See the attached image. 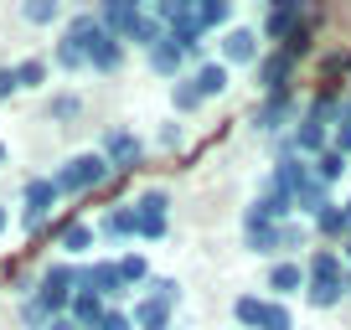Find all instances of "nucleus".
Instances as JSON below:
<instances>
[{
    "mask_svg": "<svg viewBox=\"0 0 351 330\" xmlns=\"http://www.w3.org/2000/svg\"><path fill=\"white\" fill-rule=\"evenodd\" d=\"M104 176H109V160H104V155H73V160H67L52 181H57V191H62V196H73V191L99 186Z\"/></svg>",
    "mask_w": 351,
    "mask_h": 330,
    "instance_id": "obj_1",
    "label": "nucleus"
},
{
    "mask_svg": "<svg viewBox=\"0 0 351 330\" xmlns=\"http://www.w3.org/2000/svg\"><path fill=\"white\" fill-rule=\"evenodd\" d=\"M57 196H62V191H57V181H52V176L26 181V191H21V222H26V227H36V222H42L47 212L57 207Z\"/></svg>",
    "mask_w": 351,
    "mask_h": 330,
    "instance_id": "obj_2",
    "label": "nucleus"
},
{
    "mask_svg": "<svg viewBox=\"0 0 351 330\" xmlns=\"http://www.w3.org/2000/svg\"><path fill=\"white\" fill-rule=\"evenodd\" d=\"M83 289H93L104 305L130 294V284H124V274H119V264H114V258H104V264H88V268H83Z\"/></svg>",
    "mask_w": 351,
    "mask_h": 330,
    "instance_id": "obj_3",
    "label": "nucleus"
},
{
    "mask_svg": "<svg viewBox=\"0 0 351 330\" xmlns=\"http://www.w3.org/2000/svg\"><path fill=\"white\" fill-rule=\"evenodd\" d=\"M295 114H300V103H295V93L285 88V93H269V99L258 103V114H253V124H258L263 134H279V129H285L289 119H295Z\"/></svg>",
    "mask_w": 351,
    "mask_h": 330,
    "instance_id": "obj_4",
    "label": "nucleus"
},
{
    "mask_svg": "<svg viewBox=\"0 0 351 330\" xmlns=\"http://www.w3.org/2000/svg\"><path fill=\"white\" fill-rule=\"evenodd\" d=\"M289 73H295V57L279 47V52H269V57H258V88H263V99L269 93H285L289 88Z\"/></svg>",
    "mask_w": 351,
    "mask_h": 330,
    "instance_id": "obj_5",
    "label": "nucleus"
},
{
    "mask_svg": "<svg viewBox=\"0 0 351 330\" xmlns=\"http://www.w3.org/2000/svg\"><path fill=\"white\" fill-rule=\"evenodd\" d=\"M140 155H145L140 134H130V129H109V140H104V160H109V170H130Z\"/></svg>",
    "mask_w": 351,
    "mask_h": 330,
    "instance_id": "obj_6",
    "label": "nucleus"
},
{
    "mask_svg": "<svg viewBox=\"0 0 351 330\" xmlns=\"http://www.w3.org/2000/svg\"><path fill=\"white\" fill-rule=\"evenodd\" d=\"M305 279L310 284H346V264H341L336 248H315L305 258Z\"/></svg>",
    "mask_w": 351,
    "mask_h": 330,
    "instance_id": "obj_7",
    "label": "nucleus"
},
{
    "mask_svg": "<svg viewBox=\"0 0 351 330\" xmlns=\"http://www.w3.org/2000/svg\"><path fill=\"white\" fill-rule=\"evenodd\" d=\"M119 62H124V36L99 31L88 42V67H93V73H119Z\"/></svg>",
    "mask_w": 351,
    "mask_h": 330,
    "instance_id": "obj_8",
    "label": "nucleus"
},
{
    "mask_svg": "<svg viewBox=\"0 0 351 330\" xmlns=\"http://www.w3.org/2000/svg\"><path fill=\"white\" fill-rule=\"evenodd\" d=\"M109 315V305H104L93 289H77L73 294V305H67V320H73L77 330H99V320Z\"/></svg>",
    "mask_w": 351,
    "mask_h": 330,
    "instance_id": "obj_9",
    "label": "nucleus"
},
{
    "mask_svg": "<svg viewBox=\"0 0 351 330\" xmlns=\"http://www.w3.org/2000/svg\"><path fill=\"white\" fill-rule=\"evenodd\" d=\"M295 31H300V0H279L269 11V21H263V36L269 42H289Z\"/></svg>",
    "mask_w": 351,
    "mask_h": 330,
    "instance_id": "obj_10",
    "label": "nucleus"
},
{
    "mask_svg": "<svg viewBox=\"0 0 351 330\" xmlns=\"http://www.w3.org/2000/svg\"><path fill=\"white\" fill-rule=\"evenodd\" d=\"M222 62H258V31H248V26H232L228 36H222Z\"/></svg>",
    "mask_w": 351,
    "mask_h": 330,
    "instance_id": "obj_11",
    "label": "nucleus"
},
{
    "mask_svg": "<svg viewBox=\"0 0 351 330\" xmlns=\"http://www.w3.org/2000/svg\"><path fill=\"white\" fill-rule=\"evenodd\" d=\"M171 309L176 305H165V299H155V294H145V299H134V330H171Z\"/></svg>",
    "mask_w": 351,
    "mask_h": 330,
    "instance_id": "obj_12",
    "label": "nucleus"
},
{
    "mask_svg": "<svg viewBox=\"0 0 351 330\" xmlns=\"http://www.w3.org/2000/svg\"><path fill=\"white\" fill-rule=\"evenodd\" d=\"M243 242L253 253H279V227L274 222H258L253 212H243Z\"/></svg>",
    "mask_w": 351,
    "mask_h": 330,
    "instance_id": "obj_13",
    "label": "nucleus"
},
{
    "mask_svg": "<svg viewBox=\"0 0 351 330\" xmlns=\"http://www.w3.org/2000/svg\"><path fill=\"white\" fill-rule=\"evenodd\" d=\"M130 42H134V47H145V52H155V47L165 42V26L155 21L150 11H140V16L130 21V31H124V47H130Z\"/></svg>",
    "mask_w": 351,
    "mask_h": 330,
    "instance_id": "obj_14",
    "label": "nucleus"
},
{
    "mask_svg": "<svg viewBox=\"0 0 351 330\" xmlns=\"http://www.w3.org/2000/svg\"><path fill=\"white\" fill-rule=\"evenodd\" d=\"M289 201H295V212H300V217H320V212L330 207V186H320V181L310 176V181H305V186H300Z\"/></svg>",
    "mask_w": 351,
    "mask_h": 330,
    "instance_id": "obj_15",
    "label": "nucleus"
},
{
    "mask_svg": "<svg viewBox=\"0 0 351 330\" xmlns=\"http://www.w3.org/2000/svg\"><path fill=\"white\" fill-rule=\"evenodd\" d=\"M310 279H305V264H274L269 268V289L274 294H300Z\"/></svg>",
    "mask_w": 351,
    "mask_h": 330,
    "instance_id": "obj_16",
    "label": "nucleus"
},
{
    "mask_svg": "<svg viewBox=\"0 0 351 330\" xmlns=\"http://www.w3.org/2000/svg\"><path fill=\"white\" fill-rule=\"evenodd\" d=\"M191 83H197L202 99H217V93L228 88V62H202L197 73H191Z\"/></svg>",
    "mask_w": 351,
    "mask_h": 330,
    "instance_id": "obj_17",
    "label": "nucleus"
},
{
    "mask_svg": "<svg viewBox=\"0 0 351 330\" xmlns=\"http://www.w3.org/2000/svg\"><path fill=\"white\" fill-rule=\"evenodd\" d=\"M181 62H186V57H181V47H176L171 36H165V42L150 52V67H155L160 77H181Z\"/></svg>",
    "mask_w": 351,
    "mask_h": 330,
    "instance_id": "obj_18",
    "label": "nucleus"
},
{
    "mask_svg": "<svg viewBox=\"0 0 351 330\" xmlns=\"http://www.w3.org/2000/svg\"><path fill=\"white\" fill-rule=\"evenodd\" d=\"M341 170H351V160H346V155H336V150H326V155H315V160H310V176H315L320 186H330Z\"/></svg>",
    "mask_w": 351,
    "mask_h": 330,
    "instance_id": "obj_19",
    "label": "nucleus"
},
{
    "mask_svg": "<svg viewBox=\"0 0 351 330\" xmlns=\"http://www.w3.org/2000/svg\"><path fill=\"white\" fill-rule=\"evenodd\" d=\"M341 294H351V279L346 284H305V305H315V309H336Z\"/></svg>",
    "mask_w": 351,
    "mask_h": 330,
    "instance_id": "obj_20",
    "label": "nucleus"
},
{
    "mask_svg": "<svg viewBox=\"0 0 351 330\" xmlns=\"http://www.w3.org/2000/svg\"><path fill=\"white\" fill-rule=\"evenodd\" d=\"M99 238H134V207H114L99 222Z\"/></svg>",
    "mask_w": 351,
    "mask_h": 330,
    "instance_id": "obj_21",
    "label": "nucleus"
},
{
    "mask_svg": "<svg viewBox=\"0 0 351 330\" xmlns=\"http://www.w3.org/2000/svg\"><path fill=\"white\" fill-rule=\"evenodd\" d=\"M93 238H99V227H88V222H67V227H62V248H67V253H88V248H93Z\"/></svg>",
    "mask_w": 351,
    "mask_h": 330,
    "instance_id": "obj_22",
    "label": "nucleus"
},
{
    "mask_svg": "<svg viewBox=\"0 0 351 330\" xmlns=\"http://www.w3.org/2000/svg\"><path fill=\"white\" fill-rule=\"evenodd\" d=\"M130 207L140 212V217H165V207H171V191H165V186H150V191H140Z\"/></svg>",
    "mask_w": 351,
    "mask_h": 330,
    "instance_id": "obj_23",
    "label": "nucleus"
},
{
    "mask_svg": "<svg viewBox=\"0 0 351 330\" xmlns=\"http://www.w3.org/2000/svg\"><path fill=\"white\" fill-rule=\"evenodd\" d=\"M232 320H238L243 330H258V320H263V299H258V294H238V299H232Z\"/></svg>",
    "mask_w": 351,
    "mask_h": 330,
    "instance_id": "obj_24",
    "label": "nucleus"
},
{
    "mask_svg": "<svg viewBox=\"0 0 351 330\" xmlns=\"http://www.w3.org/2000/svg\"><path fill=\"white\" fill-rule=\"evenodd\" d=\"M315 232H320V238H351V227H346V212H341L336 201H330V207L315 217Z\"/></svg>",
    "mask_w": 351,
    "mask_h": 330,
    "instance_id": "obj_25",
    "label": "nucleus"
},
{
    "mask_svg": "<svg viewBox=\"0 0 351 330\" xmlns=\"http://www.w3.org/2000/svg\"><path fill=\"white\" fill-rule=\"evenodd\" d=\"M197 103H202L197 83H191V77H176V83H171V109H176V114H191Z\"/></svg>",
    "mask_w": 351,
    "mask_h": 330,
    "instance_id": "obj_26",
    "label": "nucleus"
},
{
    "mask_svg": "<svg viewBox=\"0 0 351 330\" xmlns=\"http://www.w3.org/2000/svg\"><path fill=\"white\" fill-rule=\"evenodd\" d=\"M258 330H295V315H289L279 299H263V320H258Z\"/></svg>",
    "mask_w": 351,
    "mask_h": 330,
    "instance_id": "obj_27",
    "label": "nucleus"
},
{
    "mask_svg": "<svg viewBox=\"0 0 351 330\" xmlns=\"http://www.w3.org/2000/svg\"><path fill=\"white\" fill-rule=\"evenodd\" d=\"M114 264H119V274H124V284H145V279H150V264H145V253H124V258H114Z\"/></svg>",
    "mask_w": 351,
    "mask_h": 330,
    "instance_id": "obj_28",
    "label": "nucleus"
},
{
    "mask_svg": "<svg viewBox=\"0 0 351 330\" xmlns=\"http://www.w3.org/2000/svg\"><path fill=\"white\" fill-rule=\"evenodd\" d=\"M305 238H310L305 222H279V253H300V248H305Z\"/></svg>",
    "mask_w": 351,
    "mask_h": 330,
    "instance_id": "obj_29",
    "label": "nucleus"
},
{
    "mask_svg": "<svg viewBox=\"0 0 351 330\" xmlns=\"http://www.w3.org/2000/svg\"><path fill=\"white\" fill-rule=\"evenodd\" d=\"M42 83H47V62L42 57H32V62L16 67V88H42Z\"/></svg>",
    "mask_w": 351,
    "mask_h": 330,
    "instance_id": "obj_30",
    "label": "nucleus"
},
{
    "mask_svg": "<svg viewBox=\"0 0 351 330\" xmlns=\"http://www.w3.org/2000/svg\"><path fill=\"white\" fill-rule=\"evenodd\" d=\"M57 67H67V73H77V67H88V57H83V47H77V42H67V36H62V42H57Z\"/></svg>",
    "mask_w": 351,
    "mask_h": 330,
    "instance_id": "obj_31",
    "label": "nucleus"
},
{
    "mask_svg": "<svg viewBox=\"0 0 351 330\" xmlns=\"http://www.w3.org/2000/svg\"><path fill=\"white\" fill-rule=\"evenodd\" d=\"M77 114H83V103H77L73 93H62V99H52V103H47V119H57V124L77 119Z\"/></svg>",
    "mask_w": 351,
    "mask_h": 330,
    "instance_id": "obj_32",
    "label": "nucleus"
},
{
    "mask_svg": "<svg viewBox=\"0 0 351 330\" xmlns=\"http://www.w3.org/2000/svg\"><path fill=\"white\" fill-rule=\"evenodd\" d=\"M165 232H171V222H165V217H140V212H134V238H150V242H160Z\"/></svg>",
    "mask_w": 351,
    "mask_h": 330,
    "instance_id": "obj_33",
    "label": "nucleus"
},
{
    "mask_svg": "<svg viewBox=\"0 0 351 330\" xmlns=\"http://www.w3.org/2000/svg\"><path fill=\"white\" fill-rule=\"evenodd\" d=\"M57 16H62L57 0H32V5H26V21H36V26H52Z\"/></svg>",
    "mask_w": 351,
    "mask_h": 330,
    "instance_id": "obj_34",
    "label": "nucleus"
},
{
    "mask_svg": "<svg viewBox=\"0 0 351 330\" xmlns=\"http://www.w3.org/2000/svg\"><path fill=\"white\" fill-rule=\"evenodd\" d=\"M21 320H26L32 330H47V325H52V315L36 305V294H26V299H21Z\"/></svg>",
    "mask_w": 351,
    "mask_h": 330,
    "instance_id": "obj_35",
    "label": "nucleus"
},
{
    "mask_svg": "<svg viewBox=\"0 0 351 330\" xmlns=\"http://www.w3.org/2000/svg\"><path fill=\"white\" fill-rule=\"evenodd\" d=\"M150 294L165 299V305H181V284L176 279H150Z\"/></svg>",
    "mask_w": 351,
    "mask_h": 330,
    "instance_id": "obj_36",
    "label": "nucleus"
},
{
    "mask_svg": "<svg viewBox=\"0 0 351 330\" xmlns=\"http://www.w3.org/2000/svg\"><path fill=\"white\" fill-rule=\"evenodd\" d=\"M99 330H134V320L124 315V309H109V315L99 320Z\"/></svg>",
    "mask_w": 351,
    "mask_h": 330,
    "instance_id": "obj_37",
    "label": "nucleus"
},
{
    "mask_svg": "<svg viewBox=\"0 0 351 330\" xmlns=\"http://www.w3.org/2000/svg\"><path fill=\"white\" fill-rule=\"evenodd\" d=\"M11 88H16V67H0V99H5Z\"/></svg>",
    "mask_w": 351,
    "mask_h": 330,
    "instance_id": "obj_38",
    "label": "nucleus"
},
{
    "mask_svg": "<svg viewBox=\"0 0 351 330\" xmlns=\"http://www.w3.org/2000/svg\"><path fill=\"white\" fill-rule=\"evenodd\" d=\"M160 144H165V150H171V144H181V129H176V124H165V129H160Z\"/></svg>",
    "mask_w": 351,
    "mask_h": 330,
    "instance_id": "obj_39",
    "label": "nucleus"
},
{
    "mask_svg": "<svg viewBox=\"0 0 351 330\" xmlns=\"http://www.w3.org/2000/svg\"><path fill=\"white\" fill-rule=\"evenodd\" d=\"M47 330H77V325H73V320H67V315H57V320H52V325H47Z\"/></svg>",
    "mask_w": 351,
    "mask_h": 330,
    "instance_id": "obj_40",
    "label": "nucleus"
},
{
    "mask_svg": "<svg viewBox=\"0 0 351 330\" xmlns=\"http://www.w3.org/2000/svg\"><path fill=\"white\" fill-rule=\"evenodd\" d=\"M341 212H346V227H351V196H346V201H341Z\"/></svg>",
    "mask_w": 351,
    "mask_h": 330,
    "instance_id": "obj_41",
    "label": "nucleus"
},
{
    "mask_svg": "<svg viewBox=\"0 0 351 330\" xmlns=\"http://www.w3.org/2000/svg\"><path fill=\"white\" fill-rule=\"evenodd\" d=\"M346 264H351V238H346ZM346 274H351V268H346Z\"/></svg>",
    "mask_w": 351,
    "mask_h": 330,
    "instance_id": "obj_42",
    "label": "nucleus"
},
{
    "mask_svg": "<svg viewBox=\"0 0 351 330\" xmlns=\"http://www.w3.org/2000/svg\"><path fill=\"white\" fill-rule=\"evenodd\" d=\"M0 227H5V212H0Z\"/></svg>",
    "mask_w": 351,
    "mask_h": 330,
    "instance_id": "obj_43",
    "label": "nucleus"
},
{
    "mask_svg": "<svg viewBox=\"0 0 351 330\" xmlns=\"http://www.w3.org/2000/svg\"><path fill=\"white\" fill-rule=\"evenodd\" d=\"M0 160H5V144H0Z\"/></svg>",
    "mask_w": 351,
    "mask_h": 330,
    "instance_id": "obj_44",
    "label": "nucleus"
},
{
    "mask_svg": "<svg viewBox=\"0 0 351 330\" xmlns=\"http://www.w3.org/2000/svg\"><path fill=\"white\" fill-rule=\"evenodd\" d=\"M346 279H351V274H346Z\"/></svg>",
    "mask_w": 351,
    "mask_h": 330,
    "instance_id": "obj_45",
    "label": "nucleus"
}]
</instances>
